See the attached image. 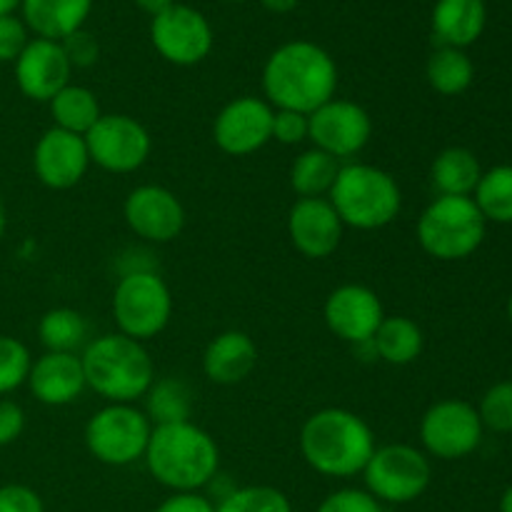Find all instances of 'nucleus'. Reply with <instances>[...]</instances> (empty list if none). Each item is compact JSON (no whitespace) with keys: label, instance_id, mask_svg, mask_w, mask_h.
Listing matches in <instances>:
<instances>
[{"label":"nucleus","instance_id":"f257e3e1","mask_svg":"<svg viewBox=\"0 0 512 512\" xmlns=\"http://www.w3.org/2000/svg\"><path fill=\"white\" fill-rule=\"evenodd\" d=\"M338 93L335 58L313 40H290L263 65V95L275 110L315 113Z\"/></svg>","mask_w":512,"mask_h":512},{"label":"nucleus","instance_id":"f03ea898","mask_svg":"<svg viewBox=\"0 0 512 512\" xmlns=\"http://www.w3.org/2000/svg\"><path fill=\"white\" fill-rule=\"evenodd\" d=\"M303 460L323 478L348 480L363 475L373 458L375 433L358 413L345 408H323L300 428Z\"/></svg>","mask_w":512,"mask_h":512},{"label":"nucleus","instance_id":"7ed1b4c3","mask_svg":"<svg viewBox=\"0 0 512 512\" xmlns=\"http://www.w3.org/2000/svg\"><path fill=\"white\" fill-rule=\"evenodd\" d=\"M143 460L155 483L173 493H200L220 473L218 443L193 420L153 428Z\"/></svg>","mask_w":512,"mask_h":512},{"label":"nucleus","instance_id":"20e7f679","mask_svg":"<svg viewBox=\"0 0 512 512\" xmlns=\"http://www.w3.org/2000/svg\"><path fill=\"white\" fill-rule=\"evenodd\" d=\"M88 390L105 403L135 405L145 398L155 380V363L145 343L123 333H108L88 340L80 353Z\"/></svg>","mask_w":512,"mask_h":512},{"label":"nucleus","instance_id":"39448f33","mask_svg":"<svg viewBox=\"0 0 512 512\" xmlns=\"http://www.w3.org/2000/svg\"><path fill=\"white\" fill-rule=\"evenodd\" d=\"M328 200L345 228L355 230L388 228L403 210V190L398 180L388 170L358 160L340 165Z\"/></svg>","mask_w":512,"mask_h":512},{"label":"nucleus","instance_id":"423d86ee","mask_svg":"<svg viewBox=\"0 0 512 512\" xmlns=\"http://www.w3.org/2000/svg\"><path fill=\"white\" fill-rule=\"evenodd\" d=\"M488 220L478 210L473 198L438 195L418 218V243L430 258L465 260L483 245Z\"/></svg>","mask_w":512,"mask_h":512},{"label":"nucleus","instance_id":"0eeeda50","mask_svg":"<svg viewBox=\"0 0 512 512\" xmlns=\"http://www.w3.org/2000/svg\"><path fill=\"white\" fill-rule=\"evenodd\" d=\"M173 318V293L158 270L120 275L113 290V320L118 333L148 343L158 338Z\"/></svg>","mask_w":512,"mask_h":512},{"label":"nucleus","instance_id":"6e6552de","mask_svg":"<svg viewBox=\"0 0 512 512\" xmlns=\"http://www.w3.org/2000/svg\"><path fill=\"white\" fill-rule=\"evenodd\" d=\"M153 423L143 408L130 403H105L88 418L83 440L88 453L110 468H128L145 458Z\"/></svg>","mask_w":512,"mask_h":512},{"label":"nucleus","instance_id":"1a4fd4ad","mask_svg":"<svg viewBox=\"0 0 512 512\" xmlns=\"http://www.w3.org/2000/svg\"><path fill=\"white\" fill-rule=\"evenodd\" d=\"M365 490L383 505H408L423 498L433 480V465L423 450L405 443L375 448L363 470Z\"/></svg>","mask_w":512,"mask_h":512},{"label":"nucleus","instance_id":"9d476101","mask_svg":"<svg viewBox=\"0 0 512 512\" xmlns=\"http://www.w3.org/2000/svg\"><path fill=\"white\" fill-rule=\"evenodd\" d=\"M90 163L105 173L128 175L143 168L153 153L148 128L133 115L103 113L98 123L85 133Z\"/></svg>","mask_w":512,"mask_h":512},{"label":"nucleus","instance_id":"9b49d317","mask_svg":"<svg viewBox=\"0 0 512 512\" xmlns=\"http://www.w3.org/2000/svg\"><path fill=\"white\" fill-rule=\"evenodd\" d=\"M150 43L155 53L170 65L193 68L208 58L215 35L200 10L175 3L150 20Z\"/></svg>","mask_w":512,"mask_h":512},{"label":"nucleus","instance_id":"f8f14e48","mask_svg":"<svg viewBox=\"0 0 512 512\" xmlns=\"http://www.w3.org/2000/svg\"><path fill=\"white\" fill-rule=\"evenodd\" d=\"M483 430L478 410L465 400H440L420 420L425 455L438 460L468 458L483 443Z\"/></svg>","mask_w":512,"mask_h":512},{"label":"nucleus","instance_id":"ddd939ff","mask_svg":"<svg viewBox=\"0 0 512 512\" xmlns=\"http://www.w3.org/2000/svg\"><path fill=\"white\" fill-rule=\"evenodd\" d=\"M310 118V143L313 148L333 155L340 163H350L368 148L373 138V118L355 100L333 98L320 105Z\"/></svg>","mask_w":512,"mask_h":512},{"label":"nucleus","instance_id":"4468645a","mask_svg":"<svg viewBox=\"0 0 512 512\" xmlns=\"http://www.w3.org/2000/svg\"><path fill=\"white\" fill-rule=\"evenodd\" d=\"M275 108L265 98L240 95L228 100L213 120V143L233 158H245L273 140Z\"/></svg>","mask_w":512,"mask_h":512},{"label":"nucleus","instance_id":"2eb2a0df","mask_svg":"<svg viewBox=\"0 0 512 512\" xmlns=\"http://www.w3.org/2000/svg\"><path fill=\"white\" fill-rule=\"evenodd\" d=\"M128 228L145 243H173L185 228V208L173 190L163 185H138L123 203Z\"/></svg>","mask_w":512,"mask_h":512},{"label":"nucleus","instance_id":"dca6fc26","mask_svg":"<svg viewBox=\"0 0 512 512\" xmlns=\"http://www.w3.org/2000/svg\"><path fill=\"white\" fill-rule=\"evenodd\" d=\"M323 318L335 338L355 348L373 340L385 318V308L368 285L345 283L325 298Z\"/></svg>","mask_w":512,"mask_h":512},{"label":"nucleus","instance_id":"f3484780","mask_svg":"<svg viewBox=\"0 0 512 512\" xmlns=\"http://www.w3.org/2000/svg\"><path fill=\"white\" fill-rule=\"evenodd\" d=\"M85 135L48 128L33 148L35 178L50 190H70L85 178L90 168Z\"/></svg>","mask_w":512,"mask_h":512},{"label":"nucleus","instance_id":"a211bd4d","mask_svg":"<svg viewBox=\"0 0 512 512\" xmlns=\"http://www.w3.org/2000/svg\"><path fill=\"white\" fill-rule=\"evenodd\" d=\"M345 225L328 198H298L288 213V238L303 258L325 260L343 243Z\"/></svg>","mask_w":512,"mask_h":512},{"label":"nucleus","instance_id":"6ab92c4d","mask_svg":"<svg viewBox=\"0 0 512 512\" xmlns=\"http://www.w3.org/2000/svg\"><path fill=\"white\" fill-rule=\"evenodd\" d=\"M13 65L18 90L35 103H50L73 75V65L58 40L33 38Z\"/></svg>","mask_w":512,"mask_h":512},{"label":"nucleus","instance_id":"aec40b11","mask_svg":"<svg viewBox=\"0 0 512 512\" xmlns=\"http://www.w3.org/2000/svg\"><path fill=\"white\" fill-rule=\"evenodd\" d=\"M25 385L30 388L33 398L48 408H65V405L75 403L88 390L80 353H48L45 350L30 365Z\"/></svg>","mask_w":512,"mask_h":512},{"label":"nucleus","instance_id":"412c9836","mask_svg":"<svg viewBox=\"0 0 512 512\" xmlns=\"http://www.w3.org/2000/svg\"><path fill=\"white\" fill-rule=\"evenodd\" d=\"M258 365V345L243 330L215 335L203 353V373L215 385H238Z\"/></svg>","mask_w":512,"mask_h":512},{"label":"nucleus","instance_id":"4be33fe9","mask_svg":"<svg viewBox=\"0 0 512 512\" xmlns=\"http://www.w3.org/2000/svg\"><path fill=\"white\" fill-rule=\"evenodd\" d=\"M95 0H23L20 18L35 38L65 40L75 30H83Z\"/></svg>","mask_w":512,"mask_h":512},{"label":"nucleus","instance_id":"5701e85b","mask_svg":"<svg viewBox=\"0 0 512 512\" xmlns=\"http://www.w3.org/2000/svg\"><path fill=\"white\" fill-rule=\"evenodd\" d=\"M433 38L440 48H468L483 35L485 0H438L433 8Z\"/></svg>","mask_w":512,"mask_h":512},{"label":"nucleus","instance_id":"b1692460","mask_svg":"<svg viewBox=\"0 0 512 512\" xmlns=\"http://www.w3.org/2000/svg\"><path fill=\"white\" fill-rule=\"evenodd\" d=\"M373 348L378 360L400 368L420 358L425 348V335L415 320L405 315H385L378 333L373 335Z\"/></svg>","mask_w":512,"mask_h":512},{"label":"nucleus","instance_id":"393cba45","mask_svg":"<svg viewBox=\"0 0 512 512\" xmlns=\"http://www.w3.org/2000/svg\"><path fill=\"white\" fill-rule=\"evenodd\" d=\"M143 403V413L148 415L153 428H158V425L185 423V420L193 418L195 393L183 378H173L170 375V378L153 380V385L145 393Z\"/></svg>","mask_w":512,"mask_h":512},{"label":"nucleus","instance_id":"a878e982","mask_svg":"<svg viewBox=\"0 0 512 512\" xmlns=\"http://www.w3.org/2000/svg\"><path fill=\"white\" fill-rule=\"evenodd\" d=\"M480 178H483V168L468 148H445L430 168V180L440 195L473 198Z\"/></svg>","mask_w":512,"mask_h":512},{"label":"nucleus","instance_id":"bb28decb","mask_svg":"<svg viewBox=\"0 0 512 512\" xmlns=\"http://www.w3.org/2000/svg\"><path fill=\"white\" fill-rule=\"evenodd\" d=\"M50 115H53V128L68 130V133L85 135L100 120L98 95L85 85L68 83L53 100L48 103Z\"/></svg>","mask_w":512,"mask_h":512},{"label":"nucleus","instance_id":"cd10ccee","mask_svg":"<svg viewBox=\"0 0 512 512\" xmlns=\"http://www.w3.org/2000/svg\"><path fill=\"white\" fill-rule=\"evenodd\" d=\"M340 160L318 148H308L290 165V188L298 198H328L340 173Z\"/></svg>","mask_w":512,"mask_h":512},{"label":"nucleus","instance_id":"c85d7f7f","mask_svg":"<svg viewBox=\"0 0 512 512\" xmlns=\"http://www.w3.org/2000/svg\"><path fill=\"white\" fill-rule=\"evenodd\" d=\"M38 338L48 353H78L88 345V320L75 308H50L40 318Z\"/></svg>","mask_w":512,"mask_h":512},{"label":"nucleus","instance_id":"c756f323","mask_svg":"<svg viewBox=\"0 0 512 512\" xmlns=\"http://www.w3.org/2000/svg\"><path fill=\"white\" fill-rule=\"evenodd\" d=\"M425 78H428L430 88H433L435 93L445 95V98H455V95L465 93V90L473 85L475 65L465 50L438 48L428 58Z\"/></svg>","mask_w":512,"mask_h":512},{"label":"nucleus","instance_id":"7c9ffc66","mask_svg":"<svg viewBox=\"0 0 512 512\" xmlns=\"http://www.w3.org/2000/svg\"><path fill=\"white\" fill-rule=\"evenodd\" d=\"M475 205L485 220L512 223V165H495L483 173L473 193Z\"/></svg>","mask_w":512,"mask_h":512},{"label":"nucleus","instance_id":"2f4dec72","mask_svg":"<svg viewBox=\"0 0 512 512\" xmlns=\"http://www.w3.org/2000/svg\"><path fill=\"white\" fill-rule=\"evenodd\" d=\"M215 512H293V503L273 485H245L220 498Z\"/></svg>","mask_w":512,"mask_h":512},{"label":"nucleus","instance_id":"473e14b6","mask_svg":"<svg viewBox=\"0 0 512 512\" xmlns=\"http://www.w3.org/2000/svg\"><path fill=\"white\" fill-rule=\"evenodd\" d=\"M30 365H33V355L28 345L10 335H0V398L28 383Z\"/></svg>","mask_w":512,"mask_h":512},{"label":"nucleus","instance_id":"72a5a7b5","mask_svg":"<svg viewBox=\"0 0 512 512\" xmlns=\"http://www.w3.org/2000/svg\"><path fill=\"white\" fill-rule=\"evenodd\" d=\"M480 423L495 433H512V380L493 385L480 400Z\"/></svg>","mask_w":512,"mask_h":512},{"label":"nucleus","instance_id":"f704fd0d","mask_svg":"<svg viewBox=\"0 0 512 512\" xmlns=\"http://www.w3.org/2000/svg\"><path fill=\"white\" fill-rule=\"evenodd\" d=\"M315 512H385V508L365 488H340L325 495Z\"/></svg>","mask_w":512,"mask_h":512},{"label":"nucleus","instance_id":"c9c22d12","mask_svg":"<svg viewBox=\"0 0 512 512\" xmlns=\"http://www.w3.org/2000/svg\"><path fill=\"white\" fill-rule=\"evenodd\" d=\"M30 30L18 15H0V63H15L25 45L30 43Z\"/></svg>","mask_w":512,"mask_h":512},{"label":"nucleus","instance_id":"e433bc0d","mask_svg":"<svg viewBox=\"0 0 512 512\" xmlns=\"http://www.w3.org/2000/svg\"><path fill=\"white\" fill-rule=\"evenodd\" d=\"M310 138V118L298 110H275L273 140L280 145H300Z\"/></svg>","mask_w":512,"mask_h":512},{"label":"nucleus","instance_id":"4c0bfd02","mask_svg":"<svg viewBox=\"0 0 512 512\" xmlns=\"http://www.w3.org/2000/svg\"><path fill=\"white\" fill-rule=\"evenodd\" d=\"M60 45H63L65 50V58H68V63L75 68H93L95 63H98L100 58V45L98 40H95L93 33H88V30H75L73 35H68L65 40H60Z\"/></svg>","mask_w":512,"mask_h":512},{"label":"nucleus","instance_id":"58836bf2","mask_svg":"<svg viewBox=\"0 0 512 512\" xmlns=\"http://www.w3.org/2000/svg\"><path fill=\"white\" fill-rule=\"evenodd\" d=\"M0 512H45L43 498L20 483L0 485Z\"/></svg>","mask_w":512,"mask_h":512},{"label":"nucleus","instance_id":"ea45409f","mask_svg":"<svg viewBox=\"0 0 512 512\" xmlns=\"http://www.w3.org/2000/svg\"><path fill=\"white\" fill-rule=\"evenodd\" d=\"M25 430V413L15 400L0 398V448L13 445Z\"/></svg>","mask_w":512,"mask_h":512},{"label":"nucleus","instance_id":"a19ab883","mask_svg":"<svg viewBox=\"0 0 512 512\" xmlns=\"http://www.w3.org/2000/svg\"><path fill=\"white\" fill-rule=\"evenodd\" d=\"M153 512H215V503L203 493H173Z\"/></svg>","mask_w":512,"mask_h":512},{"label":"nucleus","instance_id":"79ce46f5","mask_svg":"<svg viewBox=\"0 0 512 512\" xmlns=\"http://www.w3.org/2000/svg\"><path fill=\"white\" fill-rule=\"evenodd\" d=\"M135 5H138L143 13H148L150 18H155V15H160L163 10H168L170 5H175V0H133Z\"/></svg>","mask_w":512,"mask_h":512},{"label":"nucleus","instance_id":"37998d69","mask_svg":"<svg viewBox=\"0 0 512 512\" xmlns=\"http://www.w3.org/2000/svg\"><path fill=\"white\" fill-rule=\"evenodd\" d=\"M300 0H260V5H263L265 10H270V13H290V10L298 8Z\"/></svg>","mask_w":512,"mask_h":512},{"label":"nucleus","instance_id":"c03bdc74","mask_svg":"<svg viewBox=\"0 0 512 512\" xmlns=\"http://www.w3.org/2000/svg\"><path fill=\"white\" fill-rule=\"evenodd\" d=\"M23 0H0V15H15Z\"/></svg>","mask_w":512,"mask_h":512},{"label":"nucleus","instance_id":"a18cd8bd","mask_svg":"<svg viewBox=\"0 0 512 512\" xmlns=\"http://www.w3.org/2000/svg\"><path fill=\"white\" fill-rule=\"evenodd\" d=\"M500 512H512V485L505 490L503 498H500Z\"/></svg>","mask_w":512,"mask_h":512},{"label":"nucleus","instance_id":"49530a36","mask_svg":"<svg viewBox=\"0 0 512 512\" xmlns=\"http://www.w3.org/2000/svg\"><path fill=\"white\" fill-rule=\"evenodd\" d=\"M5 228H8V213H5V205L3 200H0V240H3Z\"/></svg>","mask_w":512,"mask_h":512},{"label":"nucleus","instance_id":"de8ad7c7","mask_svg":"<svg viewBox=\"0 0 512 512\" xmlns=\"http://www.w3.org/2000/svg\"><path fill=\"white\" fill-rule=\"evenodd\" d=\"M508 318H510V323H512V295H510V300H508Z\"/></svg>","mask_w":512,"mask_h":512},{"label":"nucleus","instance_id":"09e8293b","mask_svg":"<svg viewBox=\"0 0 512 512\" xmlns=\"http://www.w3.org/2000/svg\"><path fill=\"white\" fill-rule=\"evenodd\" d=\"M225 3H248V0H225Z\"/></svg>","mask_w":512,"mask_h":512}]
</instances>
